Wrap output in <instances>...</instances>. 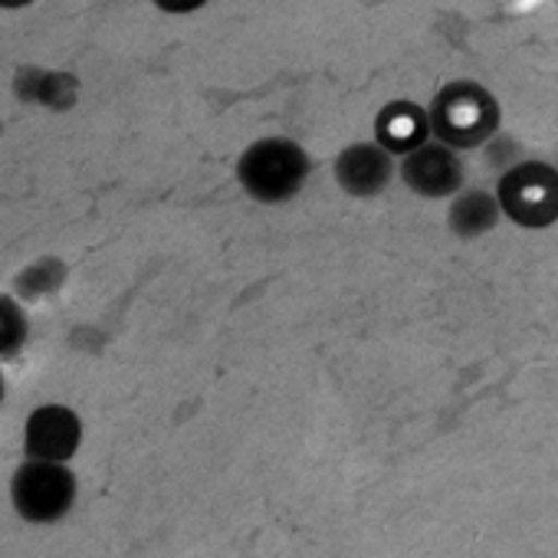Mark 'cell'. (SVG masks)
Masks as SVG:
<instances>
[{
  "label": "cell",
  "mask_w": 558,
  "mask_h": 558,
  "mask_svg": "<svg viewBox=\"0 0 558 558\" xmlns=\"http://www.w3.org/2000/svg\"><path fill=\"white\" fill-rule=\"evenodd\" d=\"M398 161L378 142H352L332 161V178L349 197H378L395 181Z\"/></svg>",
  "instance_id": "cell-6"
},
{
  "label": "cell",
  "mask_w": 558,
  "mask_h": 558,
  "mask_svg": "<svg viewBox=\"0 0 558 558\" xmlns=\"http://www.w3.org/2000/svg\"><path fill=\"white\" fill-rule=\"evenodd\" d=\"M427 138H430V122H427L424 106H417L411 99H391L388 106H381V112L375 119V142L391 158H404Z\"/></svg>",
  "instance_id": "cell-8"
},
{
  "label": "cell",
  "mask_w": 558,
  "mask_h": 558,
  "mask_svg": "<svg viewBox=\"0 0 558 558\" xmlns=\"http://www.w3.org/2000/svg\"><path fill=\"white\" fill-rule=\"evenodd\" d=\"M398 174L417 197H430V201L453 197L466 181V168H463L460 151L447 148L437 138H427L424 145L408 151L398 161Z\"/></svg>",
  "instance_id": "cell-5"
},
{
  "label": "cell",
  "mask_w": 558,
  "mask_h": 558,
  "mask_svg": "<svg viewBox=\"0 0 558 558\" xmlns=\"http://www.w3.org/2000/svg\"><path fill=\"white\" fill-rule=\"evenodd\" d=\"M83 444V421L66 404H44L27 417L24 450L31 460L66 463Z\"/></svg>",
  "instance_id": "cell-7"
},
{
  "label": "cell",
  "mask_w": 558,
  "mask_h": 558,
  "mask_svg": "<svg viewBox=\"0 0 558 558\" xmlns=\"http://www.w3.org/2000/svg\"><path fill=\"white\" fill-rule=\"evenodd\" d=\"M11 499L17 515L34 525L60 522L76 502V476L66 463L27 457V463H21L11 480Z\"/></svg>",
  "instance_id": "cell-4"
},
{
  "label": "cell",
  "mask_w": 558,
  "mask_h": 558,
  "mask_svg": "<svg viewBox=\"0 0 558 558\" xmlns=\"http://www.w3.org/2000/svg\"><path fill=\"white\" fill-rule=\"evenodd\" d=\"M499 214L525 230H545L558 220V171L548 161H515L493 191Z\"/></svg>",
  "instance_id": "cell-3"
},
{
  "label": "cell",
  "mask_w": 558,
  "mask_h": 558,
  "mask_svg": "<svg viewBox=\"0 0 558 558\" xmlns=\"http://www.w3.org/2000/svg\"><path fill=\"white\" fill-rule=\"evenodd\" d=\"M0 138H4V122H0Z\"/></svg>",
  "instance_id": "cell-16"
},
{
  "label": "cell",
  "mask_w": 558,
  "mask_h": 558,
  "mask_svg": "<svg viewBox=\"0 0 558 558\" xmlns=\"http://www.w3.org/2000/svg\"><path fill=\"white\" fill-rule=\"evenodd\" d=\"M430 138L453 151H470L499 135V99L473 80H453L440 86L427 106Z\"/></svg>",
  "instance_id": "cell-1"
},
{
  "label": "cell",
  "mask_w": 558,
  "mask_h": 558,
  "mask_svg": "<svg viewBox=\"0 0 558 558\" xmlns=\"http://www.w3.org/2000/svg\"><path fill=\"white\" fill-rule=\"evenodd\" d=\"M151 4H155L161 14H171V17H187V14H197L201 8H207L210 0H151Z\"/></svg>",
  "instance_id": "cell-13"
},
{
  "label": "cell",
  "mask_w": 558,
  "mask_h": 558,
  "mask_svg": "<svg viewBox=\"0 0 558 558\" xmlns=\"http://www.w3.org/2000/svg\"><path fill=\"white\" fill-rule=\"evenodd\" d=\"M4 395H8V385H4V372H0V404H4Z\"/></svg>",
  "instance_id": "cell-15"
},
{
  "label": "cell",
  "mask_w": 558,
  "mask_h": 558,
  "mask_svg": "<svg viewBox=\"0 0 558 558\" xmlns=\"http://www.w3.org/2000/svg\"><path fill=\"white\" fill-rule=\"evenodd\" d=\"M14 96L24 106H37L47 112H70L80 102V80L66 70L21 66L14 73Z\"/></svg>",
  "instance_id": "cell-9"
},
{
  "label": "cell",
  "mask_w": 558,
  "mask_h": 558,
  "mask_svg": "<svg viewBox=\"0 0 558 558\" xmlns=\"http://www.w3.org/2000/svg\"><path fill=\"white\" fill-rule=\"evenodd\" d=\"M313 174V155L283 135L256 138L236 158L240 187L259 204H287L293 201Z\"/></svg>",
  "instance_id": "cell-2"
},
{
  "label": "cell",
  "mask_w": 558,
  "mask_h": 558,
  "mask_svg": "<svg viewBox=\"0 0 558 558\" xmlns=\"http://www.w3.org/2000/svg\"><path fill=\"white\" fill-rule=\"evenodd\" d=\"M70 266L60 256H40L34 263H27L17 276H14V293L21 303H40L57 296L66 287Z\"/></svg>",
  "instance_id": "cell-11"
},
{
  "label": "cell",
  "mask_w": 558,
  "mask_h": 558,
  "mask_svg": "<svg viewBox=\"0 0 558 558\" xmlns=\"http://www.w3.org/2000/svg\"><path fill=\"white\" fill-rule=\"evenodd\" d=\"M31 339V319L17 296L0 293V359H14Z\"/></svg>",
  "instance_id": "cell-12"
},
{
  "label": "cell",
  "mask_w": 558,
  "mask_h": 558,
  "mask_svg": "<svg viewBox=\"0 0 558 558\" xmlns=\"http://www.w3.org/2000/svg\"><path fill=\"white\" fill-rule=\"evenodd\" d=\"M31 4H37V0H0V11H24Z\"/></svg>",
  "instance_id": "cell-14"
},
{
  "label": "cell",
  "mask_w": 558,
  "mask_h": 558,
  "mask_svg": "<svg viewBox=\"0 0 558 558\" xmlns=\"http://www.w3.org/2000/svg\"><path fill=\"white\" fill-rule=\"evenodd\" d=\"M502 220L499 204L493 197V191L486 187H460L450 197V210H447V227L453 236L460 240H480L489 230H496V223Z\"/></svg>",
  "instance_id": "cell-10"
}]
</instances>
